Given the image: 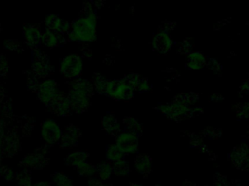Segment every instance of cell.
Instances as JSON below:
<instances>
[{
  "mask_svg": "<svg viewBox=\"0 0 249 186\" xmlns=\"http://www.w3.org/2000/svg\"><path fill=\"white\" fill-rule=\"evenodd\" d=\"M206 62V58L200 52H193L188 57L189 68L192 69H200L204 65Z\"/></svg>",
  "mask_w": 249,
  "mask_h": 186,
  "instance_id": "cell-25",
  "label": "cell"
},
{
  "mask_svg": "<svg viewBox=\"0 0 249 186\" xmlns=\"http://www.w3.org/2000/svg\"><path fill=\"white\" fill-rule=\"evenodd\" d=\"M40 85L38 83V80L36 79V76L34 77H31L28 80V88L32 91H37Z\"/></svg>",
  "mask_w": 249,
  "mask_h": 186,
  "instance_id": "cell-34",
  "label": "cell"
},
{
  "mask_svg": "<svg viewBox=\"0 0 249 186\" xmlns=\"http://www.w3.org/2000/svg\"><path fill=\"white\" fill-rule=\"evenodd\" d=\"M45 23L47 26V29L58 32V33L64 34L70 29L69 23L60 18L56 15L47 16L45 17Z\"/></svg>",
  "mask_w": 249,
  "mask_h": 186,
  "instance_id": "cell-14",
  "label": "cell"
},
{
  "mask_svg": "<svg viewBox=\"0 0 249 186\" xmlns=\"http://www.w3.org/2000/svg\"><path fill=\"white\" fill-rule=\"evenodd\" d=\"M231 159L234 165L242 170L249 169V152L244 148H238L232 152Z\"/></svg>",
  "mask_w": 249,
  "mask_h": 186,
  "instance_id": "cell-15",
  "label": "cell"
},
{
  "mask_svg": "<svg viewBox=\"0 0 249 186\" xmlns=\"http://www.w3.org/2000/svg\"><path fill=\"white\" fill-rule=\"evenodd\" d=\"M172 41L168 33L165 32L157 34L152 41L154 50L161 54L167 53L171 49Z\"/></svg>",
  "mask_w": 249,
  "mask_h": 186,
  "instance_id": "cell-12",
  "label": "cell"
},
{
  "mask_svg": "<svg viewBox=\"0 0 249 186\" xmlns=\"http://www.w3.org/2000/svg\"><path fill=\"white\" fill-rule=\"evenodd\" d=\"M135 169L144 178L152 172V159L148 155H139L135 159Z\"/></svg>",
  "mask_w": 249,
  "mask_h": 186,
  "instance_id": "cell-17",
  "label": "cell"
},
{
  "mask_svg": "<svg viewBox=\"0 0 249 186\" xmlns=\"http://www.w3.org/2000/svg\"><path fill=\"white\" fill-rule=\"evenodd\" d=\"M107 95L113 99L124 101L133 98L134 90L127 85L122 80H113L109 82Z\"/></svg>",
  "mask_w": 249,
  "mask_h": 186,
  "instance_id": "cell-4",
  "label": "cell"
},
{
  "mask_svg": "<svg viewBox=\"0 0 249 186\" xmlns=\"http://www.w3.org/2000/svg\"><path fill=\"white\" fill-rule=\"evenodd\" d=\"M81 137L80 130L73 124H69L64 128V133L61 136V148L71 149L78 144V139Z\"/></svg>",
  "mask_w": 249,
  "mask_h": 186,
  "instance_id": "cell-9",
  "label": "cell"
},
{
  "mask_svg": "<svg viewBox=\"0 0 249 186\" xmlns=\"http://www.w3.org/2000/svg\"><path fill=\"white\" fill-rule=\"evenodd\" d=\"M64 41L65 39L63 36V34L58 33V32L46 29V31L42 34V42L48 48H55L58 45H61Z\"/></svg>",
  "mask_w": 249,
  "mask_h": 186,
  "instance_id": "cell-18",
  "label": "cell"
},
{
  "mask_svg": "<svg viewBox=\"0 0 249 186\" xmlns=\"http://www.w3.org/2000/svg\"><path fill=\"white\" fill-rule=\"evenodd\" d=\"M130 172V167L125 161L121 160L115 162L113 165V173L117 176L124 177Z\"/></svg>",
  "mask_w": 249,
  "mask_h": 186,
  "instance_id": "cell-29",
  "label": "cell"
},
{
  "mask_svg": "<svg viewBox=\"0 0 249 186\" xmlns=\"http://www.w3.org/2000/svg\"><path fill=\"white\" fill-rule=\"evenodd\" d=\"M88 186H110L104 184L102 181L96 178H92L88 182Z\"/></svg>",
  "mask_w": 249,
  "mask_h": 186,
  "instance_id": "cell-38",
  "label": "cell"
},
{
  "mask_svg": "<svg viewBox=\"0 0 249 186\" xmlns=\"http://www.w3.org/2000/svg\"><path fill=\"white\" fill-rule=\"evenodd\" d=\"M0 176L5 180L6 181H13L16 180V174L13 172L11 168L8 167H0Z\"/></svg>",
  "mask_w": 249,
  "mask_h": 186,
  "instance_id": "cell-32",
  "label": "cell"
},
{
  "mask_svg": "<svg viewBox=\"0 0 249 186\" xmlns=\"http://www.w3.org/2000/svg\"><path fill=\"white\" fill-rule=\"evenodd\" d=\"M54 184L56 186H73L71 178L64 175L62 172H56L53 176Z\"/></svg>",
  "mask_w": 249,
  "mask_h": 186,
  "instance_id": "cell-30",
  "label": "cell"
},
{
  "mask_svg": "<svg viewBox=\"0 0 249 186\" xmlns=\"http://www.w3.org/2000/svg\"><path fill=\"white\" fill-rule=\"evenodd\" d=\"M149 89V85L148 83L147 80L145 78H139L135 90L139 91V93H143V92L147 91Z\"/></svg>",
  "mask_w": 249,
  "mask_h": 186,
  "instance_id": "cell-33",
  "label": "cell"
},
{
  "mask_svg": "<svg viewBox=\"0 0 249 186\" xmlns=\"http://www.w3.org/2000/svg\"><path fill=\"white\" fill-rule=\"evenodd\" d=\"M7 69H8V65H7V59L3 55H0V74L4 75L7 73Z\"/></svg>",
  "mask_w": 249,
  "mask_h": 186,
  "instance_id": "cell-35",
  "label": "cell"
},
{
  "mask_svg": "<svg viewBox=\"0 0 249 186\" xmlns=\"http://www.w3.org/2000/svg\"><path fill=\"white\" fill-rule=\"evenodd\" d=\"M42 136L47 144L54 145L59 141L62 136V132L56 121L48 119L44 121L42 125Z\"/></svg>",
  "mask_w": 249,
  "mask_h": 186,
  "instance_id": "cell-6",
  "label": "cell"
},
{
  "mask_svg": "<svg viewBox=\"0 0 249 186\" xmlns=\"http://www.w3.org/2000/svg\"><path fill=\"white\" fill-rule=\"evenodd\" d=\"M71 89L89 94L90 96L93 94V86H92V85L88 80H83V79L74 81L72 83Z\"/></svg>",
  "mask_w": 249,
  "mask_h": 186,
  "instance_id": "cell-27",
  "label": "cell"
},
{
  "mask_svg": "<svg viewBox=\"0 0 249 186\" xmlns=\"http://www.w3.org/2000/svg\"><path fill=\"white\" fill-rule=\"evenodd\" d=\"M51 108L55 114L61 116V117L68 115L71 111H72L71 102H70L68 97H65L62 94H60L58 99L55 101L53 105L51 106Z\"/></svg>",
  "mask_w": 249,
  "mask_h": 186,
  "instance_id": "cell-19",
  "label": "cell"
},
{
  "mask_svg": "<svg viewBox=\"0 0 249 186\" xmlns=\"http://www.w3.org/2000/svg\"><path fill=\"white\" fill-rule=\"evenodd\" d=\"M89 154L83 151H78L69 155L65 159L66 165L77 168L83 162H86Z\"/></svg>",
  "mask_w": 249,
  "mask_h": 186,
  "instance_id": "cell-21",
  "label": "cell"
},
{
  "mask_svg": "<svg viewBox=\"0 0 249 186\" xmlns=\"http://www.w3.org/2000/svg\"><path fill=\"white\" fill-rule=\"evenodd\" d=\"M160 110L168 117L175 118L184 116L188 111V107L186 104L176 101L171 105H162Z\"/></svg>",
  "mask_w": 249,
  "mask_h": 186,
  "instance_id": "cell-16",
  "label": "cell"
},
{
  "mask_svg": "<svg viewBox=\"0 0 249 186\" xmlns=\"http://www.w3.org/2000/svg\"><path fill=\"white\" fill-rule=\"evenodd\" d=\"M33 186H51V185L50 183L41 181V182H36Z\"/></svg>",
  "mask_w": 249,
  "mask_h": 186,
  "instance_id": "cell-39",
  "label": "cell"
},
{
  "mask_svg": "<svg viewBox=\"0 0 249 186\" xmlns=\"http://www.w3.org/2000/svg\"><path fill=\"white\" fill-rule=\"evenodd\" d=\"M83 69L81 58L77 55H70L63 59L60 71L67 78H74L80 75Z\"/></svg>",
  "mask_w": 249,
  "mask_h": 186,
  "instance_id": "cell-3",
  "label": "cell"
},
{
  "mask_svg": "<svg viewBox=\"0 0 249 186\" xmlns=\"http://www.w3.org/2000/svg\"><path fill=\"white\" fill-rule=\"evenodd\" d=\"M20 147V141L16 133L11 132L4 136L3 141V153L9 157L15 156L18 152Z\"/></svg>",
  "mask_w": 249,
  "mask_h": 186,
  "instance_id": "cell-13",
  "label": "cell"
},
{
  "mask_svg": "<svg viewBox=\"0 0 249 186\" xmlns=\"http://www.w3.org/2000/svg\"><path fill=\"white\" fill-rule=\"evenodd\" d=\"M4 46L10 51H16L20 45L16 40H7L4 42Z\"/></svg>",
  "mask_w": 249,
  "mask_h": 186,
  "instance_id": "cell-36",
  "label": "cell"
},
{
  "mask_svg": "<svg viewBox=\"0 0 249 186\" xmlns=\"http://www.w3.org/2000/svg\"><path fill=\"white\" fill-rule=\"evenodd\" d=\"M108 84L109 81L104 78L102 76L95 77L94 85L96 90L100 94H106L107 93Z\"/></svg>",
  "mask_w": 249,
  "mask_h": 186,
  "instance_id": "cell-31",
  "label": "cell"
},
{
  "mask_svg": "<svg viewBox=\"0 0 249 186\" xmlns=\"http://www.w3.org/2000/svg\"><path fill=\"white\" fill-rule=\"evenodd\" d=\"M90 95L89 94L79 91V90L71 89L69 93L68 98L71 102L72 111L76 112H83L89 106V98Z\"/></svg>",
  "mask_w": 249,
  "mask_h": 186,
  "instance_id": "cell-10",
  "label": "cell"
},
{
  "mask_svg": "<svg viewBox=\"0 0 249 186\" xmlns=\"http://www.w3.org/2000/svg\"><path fill=\"white\" fill-rule=\"evenodd\" d=\"M116 145L125 153H137L139 149V140L138 137L132 133H120L116 137Z\"/></svg>",
  "mask_w": 249,
  "mask_h": 186,
  "instance_id": "cell-7",
  "label": "cell"
},
{
  "mask_svg": "<svg viewBox=\"0 0 249 186\" xmlns=\"http://www.w3.org/2000/svg\"><path fill=\"white\" fill-rule=\"evenodd\" d=\"M102 126H103L104 129L112 135H118V133L121 130V128H120L121 127H120V124L118 123V120L113 115H111V114L104 117L103 120H102Z\"/></svg>",
  "mask_w": 249,
  "mask_h": 186,
  "instance_id": "cell-20",
  "label": "cell"
},
{
  "mask_svg": "<svg viewBox=\"0 0 249 186\" xmlns=\"http://www.w3.org/2000/svg\"><path fill=\"white\" fill-rule=\"evenodd\" d=\"M39 99L48 106H53L58 99L60 93L54 80H49L40 84L37 90Z\"/></svg>",
  "mask_w": 249,
  "mask_h": 186,
  "instance_id": "cell-2",
  "label": "cell"
},
{
  "mask_svg": "<svg viewBox=\"0 0 249 186\" xmlns=\"http://www.w3.org/2000/svg\"><path fill=\"white\" fill-rule=\"evenodd\" d=\"M124 129L127 133H132L137 137L142 134L143 128H142V124H139L134 118H130V117L124 118Z\"/></svg>",
  "mask_w": 249,
  "mask_h": 186,
  "instance_id": "cell-24",
  "label": "cell"
},
{
  "mask_svg": "<svg viewBox=\"0 0 249 186\" xmlns=\"http://www.w3.org/2000/svg\"><path fill=\"white\" fill-rule=\"evenodd\" d=\"M48 159L45 156L43 152H35L30 153L21 159L20 162V166L24 169H42L46 166L48 164Z\"/></svg>",
  "mask_w": 249,
  "mask_h": 186,
  "instance_id": "cell-8",
  "label": "cell"
},
{
  "mask_svg": "<svg viewBox=\"0 0 249 186\" xmlns=\"http://www.w3.org/2000/svg\"><path fill=\"white\" fill-rule=\"evenodd\" d=\"M96 173L102 181H107L113 173V165L110 162H101L96 166Z\"/></svg>",
  "mask_w": 249,
  "mask_h": 186,
  "instance_id": "cell-22",
  "label": "cell"
},
{
  "mask_svg": "<svg viewBox=\"0 0 249 186\" xmlns=\"http://www.w3.org/2000/svg\"><path fill=\"white\" fill-rule=\"evenodd\" d=\"M23 36L26 44L34 49H36L42 42V33L36 26L26 25L23 27Z\"/></svg>",
  "mask_w": 249,
  "mask_h": 186,
  "instance_id": "cell-11",
  "label": "cell"
},
{
  "mask_svg": "<svg viewBox=\"0 0 249 186\" xmlns=\"http://www.w3.org/2000/svg\"><path fill=\"white\" fill-rule=\"evenodd\" d=\"M214 185L215 186H229V184L224 177L219 176L215 179Z\"/></svg>",
  "mask_w": 249,
  "mask_h": 186,
  "instance_id": "cell-37",
  "label": "cell"
},
{
  "mask_svg": "<svg viewBox=\"0 0 249 186\" xmlns=\"http://www.w3.org/2000/svg\"><path fill=\"white\" fill-rule=\"evenodd\" d=\"M76 169L82 177H92L96 173V167L86 162L77 166Z\"/></svg>",
  "mask_w": 249,
  "mask_h": 186,
  "instance_id": "cell-28",
  "label": "cell"
},
{
  "mask_svg": "<svg viewBox=\"0 0 249 186\" xmlns=\"http://www.w3.org/2000/svg\"><path fill=\"white\" fill-rule=\"evenodd\" d=\"M51 67L45 54L35 49L32 53V71L36 77H46L51 74Z\"/></svg>",
  "mask_w": 249,
  "mask_h": 186,
  "instance_id": "cell-5",
  "label": "cell"
},
{
  "mask_svg": "<svg viewBox=\"0 0 249 186\" xmlns=\"http://www.w3.org/2000/svg\"><path fill=\"white\" fill-rule=\"evenodd\" d=\"M86 17L77 19L73 23V29L69 36L72 41L93 42L96 39V18L91 8L88 10Z\"/></svg>",
  "mask_w": 249,
  "mask_h": 186,
  "instance_id": "cell-1",
  "label": "cell"
},
{
  "mask_svg": "<svg viewBox=\"0 0 249 186\" xmlns=\"http://www.w3.org/2000/svg\"><path fill=\"white\" fill-rule=\"evenodd\" d=\"M124 153L117 145H109L107 148L106 156L108 160L112 162H118L123 160Z\"/></svg>",
  "mask_w": 249,
  "mask_h": 186,
  "instance_id": "cell-23",
  "label": "cell"
},
{
  "mask_svg": "<svg viewBox=\"0 0 249 186\" xmlns=\"http://www.w3.org/2000/svg\"><path fill=\"white\" fill-rule=\"evenodd\" d=\"M16 181L17 186H33L31 171L29 169H23L16 174Z\"/></svg>",
  "mask_w": 249,
  "mask_h": 186,
  "instance_id": "cell-26",
  "label": "cell"
}]
</instances>
